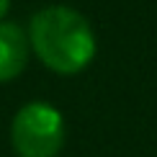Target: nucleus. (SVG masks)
I'll return each instance as SVG.
<instances>
[{
  "label": "nucleus",
  "mask_w": 157,
  "mask_h": 157,
  "mask_svg": "<svg viewBox=\"0 0 157 157\" xmlns=\"http://www.w3.org/2000/svg\"><path fill=\"white\" fill-rule=\"evenodd\" d=\"M26 34L41 64L57 75L82 72L98 49L90 21L70 5H47L36 10Z\"/></svg>",
  "instance_id": "obj_1"
},
{
  "label": "nucleus",
  "mask_w": 157,
  "mask_h": 157,
  "mask_svg": "<svg viewBox=\"0 0 157 157\" xmlns=\"http://www.w3.org/2000/svg\"><path fill=\"white\" fill-rule=\"evenodd\" d=\"M64 119L52 103L31 101L10 121V144L18 157H57L64 147Z\"/></svg>",
  "instance_id": "obj_2"
},
{
  "label": "nucleus",
  "mask_w": 157,
  "mask_h": 157,
  "mask_svg": "<svg viewBox=\"0 0 157 157\" xmlns=\"http://www.w3.org/2000/svg\"><path fill=\"white\" fill-rule=\"evenodd\" d=\"M29 34L13 21H0V82L16 80L29 64Z\"/></svg>",
  "instance_id": "obj_3"
},
{
  "label": "nucleus",
  "mask_w": 157,
  "mask_h": 157,
  "mask_svg": "<svg viewBox=\"0 0 157 157\" xmlns=\"http://www.w3.org/2000/svg\"><path fill=\"white\" fill-rule=\"evenodd\" d=\"M8 8H10V0H0V21L5 18V13H8Z\"/></svg>",
  "instance_id": "obj_4"
}]
</instances>
